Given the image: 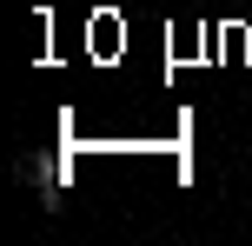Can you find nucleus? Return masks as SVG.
<instances>
[]
</instances>
